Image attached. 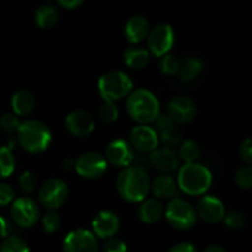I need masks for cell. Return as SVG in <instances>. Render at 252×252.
<instances>
[{"label": "cell", "mask_w": 252, "mask_h": 252, "mask_svg": "<svg viewBox=\"0 0 252 252\" xmlns=\"http://www.w3.org/2000/svg\"><path fill=\"white\" fill-rule=\"evenodd\" d=\"M21 121L14 112H6L0 116V128L6 133H17Z\"/></svg>", "instance_id": "35"}, {"label": "cell", "mask_w": 252, "mask_h": 252, "mask_svg": "<svg viewBox=\"0 0 252 252\" xmlns=\"http://www.w3.org/2000/svg\"><path fill=\"white\" fill-rule=\"evenodd\" d=\"M154 125H155L154 129L157 130L158 135H159L160 133L164 132V130H166L167 128L172 127V126L176 125V123L171 120V117H170L167 113H160V116L157 118V121L154 122Z\"/></svg>", "instance_id": "40"}, {"label": "cell", "mask_w": 252, "mask_h": 252, "mask_svg": "<svg viewBox=\"0 0 252 252\" xmlns=\"http://www.w3.org/2000/svg\"><path fill=\"white\" fill-rule=\"evenodd\" d=\"M47 1H51V0H47Z\"/></svg>", "instance_id": "46"}, {"label": "cell", "mask_w": 252, "mask_h": 252, "mask_svg": "<svg viewBox=\"0 0 252 252\" xmlns=\"http://www.w3.org/2000/svg\"><path fill=\"white\" fill-rule=\"evenodd\" d=\"M165 219L171 228L180 231H186L193 228L197 223L196 208L184 198L171 199L165 208Z\"/></svg>", "instance_id": "6"}, {"label": "cell", "mask_w": 252, "mask_h": 252, "mask_svg": "<svg viewBox=\"0 0 252 252\" xmlns=\"http://www.w3.org/2000/svg\"><path fill=\"white\" fill-rule=\"evenodd\" d=\"M65 129L74 137L84 138L95 130V120L84 110H75L68 113L64 121Z\"/></svg>", "instance_id": "15"}, {"label": "cell", "mask_w": 252, "mask_h": 252, "mask_svg": "<svg viewBox=\"0 0 252 252\" xmlns=\"http://www.w3.org/2000/svg\"><path fill=\"white\" fill-rule=\"evenodd\" d=\"M17 142L26 152L42 153L51 145L52 132L41 121L27 120L21 122L17 130Z\"/></svg>", "instance_id": "4"}, {"label": "cell", "mask_w": 252, "mask_h": 252, "mask_svg": "<svg viewBox=\"0 0 252 252\" xmlns=\"http://www.w3.org/2000/svg\"><path fill=\"white\" fill-rule=\"evenodd\" d=\"M212 172L208 167L198 162H189L180 167L177 175V186L187 196H202L212 186Z\"/></svg>", "instance_id": "3"}, {"label": "cell", "mask_w": 252, "mask_h": 252, "mask_svg": "<svg viewBox=\"0 0 252 252\" xmlns=\"http://www.w3.org/2000/svg\"><path fill=\"white\" fill-rule=\"evenodd\" d=\"M105 158L107 160V164L125 169L132 165L134 160V149L129 144V142L118 138L108 143L105 150Z\"/></svg>", "instance_id": "12"}, {"label": "cell", "mask_w": 252, "mask_h": 252, "mask_svg": "<svg viewBox=\"0 0 252 252\" xmlns=\"http://www.w3.org/2000/svg\"><path fill=\"white\" fill-rule=\"evenodd\" d=\"M235 184L241 189H252V166L245 165L236 171Z\"/></svg>", "instance_id": "36"}, {"label": "cell", "mask_w": 252, "mask_h": 252, "mask_svg": "<svg viewBox=\"0 0 252 252\" xmlns=\"http://www.w3.org/2000/svg\"><path fill=\"white\" fill-rule=\"evenodd\" d=\"M12 223L9 218L0 216V239H5L11 235Z\"/></svg>", "instance_id": "41"}, {"label": "cell", "mask_w": 252, "mask_h": 252, "mask_svg": "<svg viewBox=\"0 0 252 252\" xmlns=\"http://www.w3.org/2000/svg\"><path fill=\"white\" fill-rule=\"evenodd\" d=\"M149 31V22L144 16H140V15L132 16L125 25V37L133 46H137L138 43L147 39Z\"/></svg>", "instance_id": "20"}, {"label": "cell", "mask_w": 252, "mask_h": 252, "mask_svg": "<svg viewBox=\"0 0 252 252\" xmlns=\"http://www.w3.org/2000/svg\"><path fill=\"white\" fill-rule=\"evenodd\" d=\"M179 159L185 161V164H189V162H196L197 159L201 155V147L197 142L192 139H187L181 142L179 148Z\"/></svg>", "instance_id": "26"}, {"label": "cell", "mask_w": 252, "mask_h": 252, "mask_svg": "<svg viewBox=\"0 0 252 252\" xmlns=\"http://www.w3.org/2000/svg\"><path fill=\"white\" fill-rule=\"evenodd\" d=\"M150 57L152 54L149 53V51L140 46H130L123 52V61L126 65L137 70L145 68L149 64Z\"/></svg>", "instance_id": "23"}, {"label": "cell", "mask_w": 252, "mask_h": 252, "mask_svg": "<svg viewBox=\"0 0 252 252\" xmlns=\"http://www.w3.org/2000/svg\"><path fill=\"white\" fill-rule=\"evenodd\" d=\"M34 105H36V98L33 94L26 89H20L11 97L12 112L19 117L29 116L33 111Z\"/></svg>", "instance_id": "22"}, {"label": "cell", "mask_w": 252, "mask_h": 252, "mask_svg": "<svg viewBox=\"0 0 252 252\" xmlns=\"http://www.w3.org/2000/svg\"><path fill=\"white\" fill-rule=\"evenodd\" d=\"M0 252H30V248L19 236H7L0 244Z\"/></svg>", "instance_id": "28"}, {"label": "cell", "mask_w": 252, "mask_h": 252, "mask_svg": "<svg viewBox=\"0 0 252 252\" xmlns=\"http://www.w3.org/2000/svg\"><path fill=\"white\" fill-rule=\"evenodd\" d=\"M159 140L164 144V147H176L180 145L182 142V132L179 127H176V125H174L172 127L167 128L166 130L161 132L159 134Z\"/></svg>", "instance_id": "30"}, {"label": "cell", "mask_w": 252, "mask_h": 252, "mask_svg": "<svg viewBox=\"0 0 252 252\" xmlns=\"http://www.w3.org/2000/svg\"><path fill=\"white\" fill-rule=\"evenodd\" d=\"M69 196L68 185L61 179H49L39 187L38 202L48 211H56L66 202Z\"/></svg>", "instance_id": "7"}, {"label": "cell", "mask_w": 252, "mask_h": 252, "mask_svg": "<svg viewBox=\"0 0 252 252\" xmlns=\"http://www.w3.org/2000/svg\"><path fill=\"white\" fill-rule=\"evenodd\" d=\"M165 207L160 199L145 198L138 206L137 214L140 221L145 224H155L164 217Z\"/></svg>", "instance_id": "21"}, {"label": "cell", "mask_w": 252, "mask_h": 252, "mask_svg": "<svg viewBox=\"0 0 252 252\" xmlns=\"http://www.w3.org/2000/svg\"><path fill=\"white\" fill-rule=\"evenodd\" d=\"M62 165H63V169L73 170L74 167H75V159L70 157H66L65 159L63 160V162H62Z\"/></svg>", "instance_id": "44"}, {"label": "cell", "mask_w": 252, "mask_h": 252, "mask_svg": "<svg viewBox=\"0 0 252 252\" xmlns=\"http://www.w3.org/2000/svg\"><path fill=\"white\" fill-rule=\"evenodd\" d=\"M175 43V31L171 25L158 24L150 29L147 37L148 51L152 56L161 58L165 54H169Z\"/></svg>", "instance_id": "8"}, {"label": "cell", "mask_w": 252, "mask_h": 252, "mask_svg": "<svg viewBox=\"0 0 252 252\" xmlns=\"http://www.w3.org/2000/svg\"><path fill=\"white\" fill-rule=\"evenodd\" d=\"M150 192L154 194V198L160 199H174L179 197L180 189L177 182L171 175L160 174L150 181Z\"/></svg>", "instance_id": "19"}, {"label": "cell", "mask_w": 252, "mask_h": 252, "mask_svg": "<svg viewBox=\"0 0 252 252\" xmlns=\"http://www.w3.org/2000/svg\"><path fill=\"white\" fill-rule=\"evenodd\" d=\"M107 166L108 164L105 155L97 152H85L75 159L74 170L83 179L96 180L103 176Z\"/></svg>", "instance_id": "10"}, {"label": "cell", "mask_w": 252, "mask_h": 252, "mask_svg": "<svg viewBox=\"0 0 252 252\" xmlns=\"http://www.w3.org/2000/svg\"><path fill=\"white\" fill-rule=\"evenodd\" d=\"M167 252H198L197 249L194 248L192 244L189 243H179L176 245H174L172 248H170V250Z\"/></svg>", "instance_id": "42"}, {"label": "cell", "mask_w": 252, "mask_h": 252, "mask_svg": "<svg viewBox=\"0 0 252 252\" xmlns=\"http://www.w3.org/2000/svg\"><path fill=\"white\" fill-rule=\"evenodd\" d=\"M127 113L139 125H150L160 116V102L155 94L145 88L132 90L126 101Z\"/></svg>", "instance_id": "2"}, {"label": "cell", "mask_w": 252, "mask_h": 252, "mask_svg": "<svg viewBox=\"0 0 252 252\" xmlns=\"http://www.w3.org/2000/svg\"><path fill=\"white\" fill-rule=\"evenodd\" d=\"M127 244L121 239H108L102 246V252H127Z\"/></svg>", "instance_id": "39"}, {"label": "cell", "mask_w": 252, "mask_h": 252, "mask_svg": "<svg viewBox=\"0 0 252 252\" xmlns=\"http://www.w3.org/2000/svg\"><path fill=\"white\" fill-rule=\"evenodd\" d=\"M203 252H226V250L220 245H211L204 249Z\"/></svg>", "instance_id": "45"}, {"label": "cell", "mask_w": 252, "mask_h": 252, "mask_svg": "<svg viewBox=\"0 0 252 252\" xmlns=\"http://www.w3.org/2000/svg\"><path fill=\"white\" fill-rule=\"evenodd\" d=\"M160 71L165 75H177L180 69V61L177 57L172 56V54H165L164 57L160 58L159 62Z\"/></svg>", "instance_id": "33"}, {"label": "cell", "mask_w": 252, "mask_h": 252, "mask_svg": "<svg viewBox=\"0 0 252 252\" xmlns=\"http://www.w3.org/2000/svg\"><path fill=\"white\" fill-rule=\"evenodd\" d=\"M239 155L240 159L249 166H252V137L246 138L243 140L239 148Z\"/></svg>", "instance_id": "37"}, {"label": "cell", "mask_w": 252, "mask_h": 252, "mask_svg": "<svg viewBox=\"0 0 252 252\" xmlns=\"http://www.w3.org/2000/svg\"><path fill=\"white\" fill-rule=\"evenodd\" d=\"M121 220L116 213L111 211H101L94 217L91 221L93 234L97 239L108 240L115 238L116 234L120 231Z\"/></svg>", "instance_id": "13"}, {"label": "cell", "mask_w": 252, "mask_h": 252, "mask_svg": "<svg viewBox=\"0 0 252 252\" xmlns=\"http://www.w3.org/2000/svg\"><path fill=\"white\" fill-rule=\"evenodd\" d=\"M59 11L56 6L46 4L39 6L34 12V21L41 29H51L58 22Z\"/></svg>", "instance_id": "25"}, {"label": "cell", "mask_w": 252, "mask_h": 252, "mask_svg": "<svg viewBox=\"0 0 252 252\" xmlns=\"http://www.w3.org/2000/svg\"><path fill=\"white\" fill-rule=\"evenodd\" d=\"M15 191L10 185L0 182V207H5L14 202Z\"/></svg>", "instance_id": "38"}, {"label": "cell", "mask_w": 252, "mask_h": 252, "mask_svg": "<svg viewBox=\"0 0 252 252\" xmlns=\"http://www.w3.org/2000/svg\"><path fill=\"white\" fill-rule=\"evenodd\" d=\"M62 225L61 216L56 211H48L42 217V226L48 234H54L59 230Z\"/></svg>", "instance_id": "34"}, {"label": "cell", "mask_w": 252, "mask_h": 252, "mask_svg": "<svg viewBox=\"0 0 252 252\" xmlns=\"http://www.w3.org/2000/svg\"><path fill=\"white\" fill-rule=\"evenodd\" d=\"M166 113L176 125H187L196 117V103L187 96H176L167 105Z\"/></svg>", "instance_id": "17"}, {"label": "cell", "mask_w": 252, "mask_h": 252, "mask_svg": "<svg viewBox=\"0 0 252 252\" xmlns=\"http://www.w3.org/2000/svg\"><path fill=\"white\" fill-rule=\"evenodd\" d=\"M64 252H98L97 238L86 229L70 231L63 241Z\"/></svg>", "instance_id": "11"}, {"label": "cell", "mask_w": 252, "mask_h": 252, "mask_svg": "<svg viewBox=\"0 0 252 252\" xmlns=\"http://www.w3.org/2000/svg\"><path fill=\"white\" fill-rule=\"evenodd\" d=\"M17 185H19V189L24 193L31 194L37 189L38 179H37V176L32 171H25L19 176Z\"/></svg>", "instance_id": "32"}, {"label": "cell", "mask_w": 252, "mask_h": 252, "mask_svg": "<svg viewBox=\"0 0 252 252\" xmlns=\"http://www.w3.org/2000/svg\"><path fill=\"white\" fill-rule=\"evenodd\" d=\"M98 94L103 101L116 102L127 97L133 90V81L128 74L121 70H111L102 74L97 81Z\"/></svg>", "instance_id": "5"}, {"label": "cell", "mask_w": 252, "mask_h": 252, "mask_svg": "<svg viewBox=\"0 0 252 252\" xmlns=\"http://www.w3.org/2000/svg\"><path fill=\"white\" fill-rule=\"evenodd\" d=\"M10 216L12 221L20 228H32L39 219L38 204L31 197H20L12 202Z\"/></svg>", "instance_id": "9"}, {"label": "cell", "mask_w": 252, "mask_h": 252, "mask_svg": "<svg viewBox=\"0 0 252 252\" xmlns=\"http://www.w3.org/2000/svg\"><path fill=\"white\" fill-rule=\"evenodd\" d=\"M203 62L198 58V57H186L184 61H180V69L177 76L180 80L189 83V81H193L201 75L203 71Z\"/></svg>", "instance_id": "24"}, {"label": "cell", "mask_w": 252, "mask_h": 252, "mask_svg": "<svg viewBox=\"0 0 252 252\" xmlns=\"http://www.w3.org/2000/svg\"><path fill=\"white\" fill-rule=\"evenodd\" d=\"M116 189L122 199L129 203H140L150 192V179L148 172L140 166L122 169L116 180Z\"/></svg>", "instance_id": "1"}, {"label": "cell", "mask_w": 252, "mask_h": 252, "mask_svg": "<svg viewBox=\"0 0 252 252\" xmlns=\"http://www.w3.org/2000/svg\"><path fill=\"white\" fill-rule=\"evenodd\" d=\"M15 165L16 161L11 148L6 145L0 147V179L11 176L12 172L15 171Z\"/></svg>", "instance_id": "27"}, {"label": "cell", "mask_w": 252, "mask_h": 252, "mask_svg": "<svg viewBox=\"0 0 252 252\" xmlns=\"http://www.w3.org/2000/svg\"><path fill=\"white\" fill-rule=\"evenodd\" d=\"M197 217L208 224H218L223 221L226 209L223 202L214 196H203L196 206Z\"/></svg>", "instance_id": "16"}, {"label": "cell", "mask_w": 252, "mask_h": 252, "mask_svg": "<svg viewBox=\"0 0 252 252\" xmlns=\"http://www.w3.org/2000/svg\"><path fill=\"white\" fill-rule=\"evenodd\" d=\"M59 2L61 6H63L64 9H76V7L80 6L85 0H57Z\"/></svg>", "instance_id": "43"}, {"label": "cell", "mask_w": 252, "mask_h": 252, "mask_svg": "<svg viewBox=\"0 0 252 252\" xmlns=\"http://www.w3.org/2000/svg\"><path fill=\"white\" fill-rule=\"evenodd\" d=\"M159 135L149 125H138L129 133V144L140 153H152L159 147Z\"/></svg>", "instance_id": "14"}, {"label": "cell", "mask_w": 252, "mask_h": 252, "mask_svg": "<svg viewBox=\"0 0 252 252\" xmlns=\"http://www.w3.org/2000/svg\"><path fill=\"white\" fill-rule=\"evenodd\" d=\"M120 117V111L118 107L115 105V102L111 101H103L102 105L98 108V118L102 121L103 123H113L118 120Z\"/></svg>", "instance_id": "31"}, {"label": "cell", "mask_w": 252, "mask_h": 252, "mask_svg": "<svg viewBox=\"0 0 252 252\" xmlns=\"http://www.w3.org/2000/svg\"><path fill=\"white\" fill-rule=\"evenodd\" d=\"M223 221L226 228L233 231H238L245 226L246 218L243 212L238 211V209H233V211L226 212Z\"/></svg>", "instance_id": "29"}, {"label": "cell", "mask_w": 252, "mask_h": 252, "mask_svg": "<svg viewBox=\"0 0 252 252\" xmlns=\"http://www.w3.org/2000/svg\"><path fill=\"white\" fill-rule=\"evenodd\" d=\"M149 164L160 174L170 175L176 171L180 166V159L177 153L172 148L158 147L157 149L149 153Z\"/></svg>", "instance_id": "18"}]
</instances>
